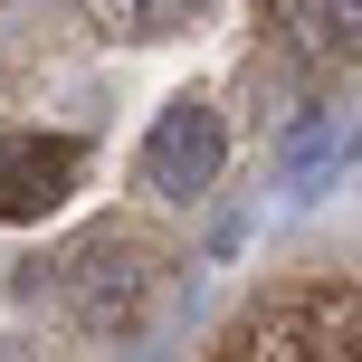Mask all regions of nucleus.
Masks as SVG:
<instances>
[{
	"instance_id": "obj_3",
	"label": "nucleus",
	"mask_w": 362,
	"mask_h": 362,
	"mask_svg": "<svg viewBox=\"0 0 362 362\" xmlns=\"http://www.w3.org/2000/svg\"><path fill=\"white\" fill-rule=\"evenodd\" d=\"M210 0H134V29H181V19H200Z\"/></svg>"
},
{
	"instance_id": "obj_1",
	"label": "nucleus",
	"mask_w": 362,
	"mask_h": 362,
	"mask_svg": "<svg viewBox=\"0 0 362 362\" xmlns=\"http://www.w3.org/2000/svg\"><path fill=\"white\" fill-rule=\"evenodd\" d=\"M219 163H229V124H219L200 95H181V105L153 115V134H144V181L163 200H200L219 181Z\"/></svg>"
},
{
	"instance_id": "obj_2",
	"label": "nucleus",
	"mask_w": 362,
	"mask_h": 362,
	"mask_svg": "<svg viewBox=\"0 0 362 362\" xmlns=\"http://www.w3.org/2000/svg\"><path fill=\"white\" fill-rule=\"evenodd\" d=\"M76 163H86V144L76 134H0V210L10 219H38L67 200Z\"/></svg>"
}]
</instances>
